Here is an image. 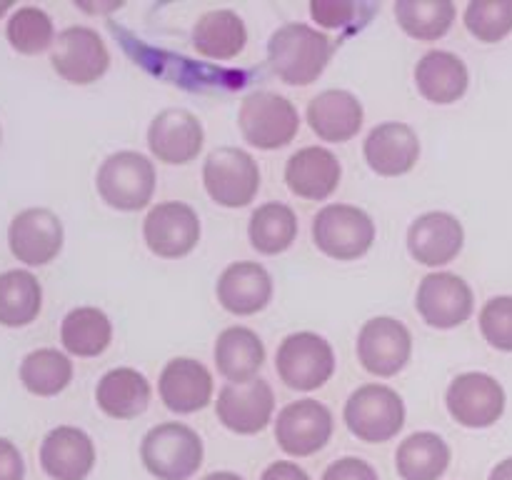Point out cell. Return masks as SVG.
<instances>
[{
	"label": "cell",
	"mask_w": 512,
	"mask_h": 480,
	"mask_svg": "<svg viewBox=\"0 0 512 480\" xmlns=\"http://www.w3.org/2000/svg\"><path fill=\"white\" fill-rule=\"evenodd\" d=\"M333 40L308 23H283L268 40V63L288 85H310L323 75Z\"/></svg>",
	"instance_id": "6da1fadb"
},
{
	"label": "cell",
	"mask_w": 512,
	"mask_h": 480,
	"mask_svg": "<svg viewBox=\"0 0 512 480\" xmlns=\"http://www.w3.org/2000/svg\"><path fill=\"white\" fill-rule=\"evenodd\" d=\"M203 438L190 425L168 420L143 435L140 458L145 470L158 480H188L203 465Z\"/></svg>",
	"instance_id": "7a4b0ae2"
},
{
	"label": "cell",
	"mask_w": 512,
	"mask_h": 480,
	"mask_svg": "<svg viewBox=\"0 0 512 480\" xmlns=\"http://www.w3.org/2000/svg\"><path fill=\"white\" fill-rule=\"evenodd\" d=\"M155 165L138 150H118L100 163L95 188L100 198L115 210H143L155 193Z\"/></svg>",
	"instance_id": "3957f363"
},
{
	"label": "cell",
	"mask_w": 512,
	"mask_h": 480,
	"mask_svg": "<svg viewBox=\"0 0 512 480\" xmlns=\"http://www.w3.org/2000/svg\"><path fill=\"white\" fill-rule=\"evenodd\" d=\"M350 433L365 443L393 440L405 425V400L383 383H365L348 395L343 408Z\"/></svg>",
	"instance_id": "277c9868"
},
{
	"label": "cell",
	"mask_w": 512,
	"mask_h": 480,
	"mask_svg": "<svg viewBox=\"0 0 512 480\" xmlns=\"http://www.w3.org/2000/svg\"><path fill=\"white\" fill-rule=\"evenodd\" d=\"M275 370L288 388L310 393L333 378L335 350L330 340L313 330H298L280 340L275 350Z\"/></svg>",
	"instance_id": "5b68a950"
},
{
	"label": "cell",
	"mask_w": 512,
	"mask_h": 480,
	"mask_svg": "<svg viewBox=\"0 0 512 480\" xmlns=\"http://www.w3.org/2000/svg\"><path fill=\"white\" fill-rule=\"evenodd\" d=\"M238 125L243 138L253 148L278 150L288 145L300 130V115L293 100L273 90H258L245 95L238 110Z\"/></svg>",
	"instance_id": "8992f818"
},
{
	"label": "cell",
	"mask_w": 512,
	"mask_h": 480,
	"mask_svg": "<svg viewBox=\"0 0 512 480\" xmlns=\"http://www.w3.org/2000/svg\"><path fill=\"white\" fill-rule=\"evenodd\" d=\"M313 240L318 250L335 260H355L375 243V220L350 203H328L313 218Z\"/></svg>",
	"instance_id": "52a82bcc"
},
{
	"label": "cell",
	"mask_w": 512,
	"mask_h": 480,
	"mask_svg": "<svg viewBox=\"0 0 512 480\" xmlns=\"http://www.w3.org/2000/svg\"><path fill=\"white\" fill-rule=\"evenodd\" d=\"M203 183L210 198L223 208H245L260 190V168L248 150L223 145L205 158Z\"/></svg>",
	"instance_id": "ba28073f"
},
{
	"label": "cell",
	"mask_w": 512,
	"mask_h": 480,
	"mask_svg": "<svg viewBox=\"0 0 512 480\" xmlns=\"http://www.w3.org/2000/svg\"><path fill=\"white\" fill-rule=\"evenodd\" d=\"M505 388L498 378L483 370L460 373L450 380L445 405L465 428H490L505 413Z\"/></svg>",
	"instance_id": "9c48e42d"
},
{
	"label": "cell",
	"mask_w": 512,
	"mask_h": 480,
	"mask_svg": "<svg viewBox=\"0 0 512 480\" xmlns=\"http://www.w3.org/2000/svg\"><path fill=\"white\" fill-rule=\"evenodd\" d=\"M360 365L378 378H393L408 365L413 353V335L403 320L378 315L365 320L355 340Z\"/></svg>",
	"instance_id": "30bf717a"
},
{
	"label": "cell",
	"mask_w": 512,
	"mask_h": 480,
	"mask_svg": "<svg viewBox=\"0 0 512 480\" xmlns=\"http://www.w3.org/2000/svg\"><path fill=\"white\" fill-rule=\"evenodd\" d=\"M333 428L335 420L328 405L315 398H300L280 408L275 418V440L283 453L308 458L328 445Z\"/></svg>",
	"instance_id": "8fae6325"
},
{
	"label": "cell",
	"mask_w": 512,
	"mask_h": 480,
	"mask_svg": "<svg viewBox=\"0 0 512 480\" xmlns=\"http://www.w3.org/2000/svg\"><path fill=\"white\" fill-rule=\"evenodd\" d=\"M50 63L68 83L88 85L103 78L110 65V53L98 30L88 25H70L55 38Z\"/></svg>",
	"instance_id": "7c38bea8"
},
{
	"label": "cell",
	"mask_w": 512,
	"mask_h": 480,
	"mask_svg": "<svg viewBox=\"0 0 512 480\" xmlns=\"http://www.w3.org/2000/svg\"><path fill=\"white\" fill-rule=\"evenodd\" d=\"M415 308L420 318L433 328H458L473 315L475 295L465 278L450 270L428 273L415 293Z\"/></svg>",
	"instance_id": "4fadbf2b"
},
{
	"label": "cell",
	"mask_w": 512,
	"mask_h": 480,
	"mask_svg": "<svg viewBox=\"0 0 512 480\" xmlns=\"http://www.w3.org/2000/svg\"><path fill=\"white\" fill-rule=\"evenodd\" d=\"M275 413L273 385L265 378L245 380V383H225L218 390L215 415L228 430L238 435H253L268 428Z\"/></svg>",
	"instance_id": "5bb4252c"
},
{
	"label": "cell",
	"mask_w": 512,
	"mask_h": 480,
	"mask_svg": "<svg viewBox=\"0 0 512 480\" xmlns=\"http://www.w3.org/2000/svg\"><path fill=\"white\" fill-rule=\"evenodd\" d=\"M203 225L193 205L165 200L153 205L143 220V238L160 258H183L198 245Z\"/></svg>",
	"instance_id": "9a60e30c"
},
{
	"label": "cell",
	"mask_w": 512,
	"mask_h": 480,
	"mask_svg": "<svg viewBox=\"0 0 512 480\" xmlns=\"http://www.w3.org/2000/svg\"><path fill=\"white\" fill-rule=\"evenodd\" d=\"M63 220L48 208H25L10 220V253L25 265H45L63 250Z\"/></svg>",
	"instance_id": "2e32d148"
},
{
	"label": "cell",
	"mask_w": 512,
	"mask_h": 480,
	"mask_svg": "<svg viewBox=\"0 0 512 480\" xmlns=\"http://www.w3.org/2000/svg\"><path fill=\"white\" fill-rule=\"evenodd\" d=\"M205 130L198 115L188 108H165L150 120L148 148L168 165H185L198 158Z\"/></svg>",
	"instance_id": "e0dca14e"
},
{
	"label": "cell",
	"mask_w": 512,
	"mask_h": 480,
	"mask_svg": "<svg viewBox=\"0 0 512 480\" xmlns=\"http://www.w3.org/2000/svg\"><path fill=\"white\" fill-rule=\"evenodd\" d=\"M465 245V228L458 215L448 210H428L408 228V250L428 268L453 263Z\"/></svg>",
	"instance_id": "ac0fdd59"
},
{
	"label": "cell",
	"mask_w": 512,
	"mask_h": 480,
	"mask_svg": "<svg viewBox=\"0 0 512 480\" xmlns=\"http://www.w3.org/2000/svg\"><path fill=\"white\" fill-rule=\"evenodd\" d=\"M95 465V443L83 428L58 425L40 443V468L53 480H85Z\"/></svg>",
	"instance_id": "d6986e66"
},
{
	"label": "cell",
	"mask_w": 512,
	"mask_h": 480,
	"mask_svg": "<svg viewBox=\"0 0 512 480\" xmlns=\"http://www.w3.org/2000/svg\"><path fill=\"white\" fill-rule=\"evenodd\" d=\"M213 390V373L195 358H173L160 370V400L178 415L203 410L213 400Z\"/></svg>",
	"instance_id": "ffe728a7"
},
{
	"label": "cell",
	"mask_w": 512,
	"mask_h": 480,
	"mask_svg": "<svg viewBox=\"0 0 512 480\" xmlns=\"http://www.w3.org/2000/svg\"><path fill=\"white\" fill-rule=\"evenodd\" d=\"M363 155L368 160L370 170L378 175H403L415 168L420 160V138L413 125L400 123V120H388L370 128L365 135Z\"/></svg>",
	"instance_id": "44dd1931"
},
{
	"label": "cell",
	"mask_w": 512,
	"mask_h": 480,
	"mask_svg": "<svg viewBox=\"0 0 512 480\" xmlns=\"http://www.w3.org/2000/svg\"><path fill=\"white\" fill-rule=\"evenodd\" d=\"M343 165L333 150L323 145H305L285 163V183L298 198L325 200L338 190Z\"/></svg>",
	"instance_id": "7402d4cb"
},
{
	"label": "cell",
	"mask_w": 512,
	"mask_h": 480,
	"mask_svg": "<svg viewBox=\"0 0 512 480\" xmlns=\"http://www.w3.org/2000/svg\"><path fill=\"white\" fill-rule=\"evenodd\" d=\"M220 305L233 315L260 313L273 298V275L263 263L235 260L220 273L215 285Z\"/></svg>",
	"instance_id": "603a6c76"
},
{
	"label": "cell",
	"mask_w": 512,
	"mask_h": 480,
	"mask_svg": "<svg viewBox=\"0 0 512 480\" xmlns=\"http://www.w3.org/2000/svg\"><path fill=\"white\" fill-rule=\"evenodd\" d=\"M305 120L320 140L345 143L363 128L365 110L358 95L343 88H328L315 95L305 110Z\"/></svg>",
	"instance_id": "cb8c5ba5"
},
{
	"label": "cell",
	"mask_w": 512,
	"mask_h": 480,
	"mask_svg": "<svg viewBox=\"0 0 512 480\" xmlns=\"http://www.w3.org/2000/svg\"><path fill=\"white\" fill-rule=\"evenodd\" d=\"M415 85L425 100L448 105L465 95L470 85V70L465 60L450 50H428L415 65Z\"/></svg>",
	"instance_id": "d4e9b609"
},
{
	"label": "cell",
	"mask_w": 512,
	"mask_h": 480,
	"mask_svg": "<svg viewBox=\"0 0 512 480\" xmlns=\"http://www.w3.org/2000/svg\"><path fill=\"white\" fill-rule=\"evenodd\" d=\"M215 368L228 383L258 378L265 363V343L248 325H230L218 335L213 348Z\"/></svg>",
	"instance_id": "484cf974"
},
{
	"label": "cell",
	"mask_w": 512,
	"mask_h": 480,
	"mask_svg": "<svg viewBox=\"0 0 512 480\" xmlns=\"http://www.w3.org/2000/svg\"><path fill=\"white\" fill-rule=\"evenodd\" d=\"M150 380L135 368H110L95 385L98 408L110 418H135L145 413L150 403Z\"/></svg>",
	"instance_id": "4316f807"
},
{
	"label": "cell",
	"mask_w": 512,
	"mask_h": 480,
	"mask_svg": "<svg viewBox=\"0 0 512 480\" xmlns=\"http://www.w3.org/2000/svg\"><path fill=\"white\" fill-rule=\"evenodd\" d=\"M190 40H193V48L205 58L230 60L243 53L248 43V28L235 10H208L195 20Z\"/></svg>",
	"instance_id": "83f0119b"
},
{
	"label": "cell",
	"mask_w": 512,
	"mask_h": 480,
	"mask_svg": "<svg viewBox=\"0 0 512 480\" xmlns=\"http://www.w3.org/2000/svg\"><path fill=\"white\" fill-rule=\"evenodd\" d=\"M450 465V445L433 430H418L400 440L395 468L403 480H440Z\"/></svg>",
	"instance_id": "f1b7e54d"
},
{
	"label": "cell",
	"mask_w": 512,
	"mask_h": 480,
	"mask_svg": "<svg viewBox=\"0 0 512 480\" xmlns=\"http://www.w3.org/2000/svg\"><path fill=\"white\" fill-rule=\"evenodd\" d=\"M113 340V323L108 313L95 305H78L60 323V343L70 355L95 358Z\"/></svg>",
	"instance_id": "f546056e"
},
{
	"label": "cell",
	"mask_w": 512,
	"mask_h": 480,
	"mask_svg": "<svg viewBox=\"0 0 512 480\" xmlns=\"http://www.w3.org/2000/svg\"><path fill=\"white\" fill-rule=\"evenodd\" d=\"M248 238L258 253H285L298 238V215L290 205L280 203V200H268L250 215Z\"/></svg>",
	"instance_id": "4dcf8cb0"
},
{
	"label": "cell",
	"mask_w": 512,
	"mask_h": 480,
	"mask_svg": "<svg viewBox=\"0 0 512 480\" xmlns=\"http://www.w3.org/2000/svg\"><path fill=\"white\" fill-rule=\"evenodd\" d=\"M43 308V288L30 270L0 273V325L23 328L38 318Z\"/></svg>",
	"instance_id": "1f68e13d"
},
{
	"label": "cell",
	"mask_w": 512,
	"mask_h": 480,
	"mask_svg": "<svg viewBox=\"0 0 512 480\" xmlns=\"http://www.w3.org/2000/svg\"><path fill=\"white\" fill-rule=\"evenodd\" d=\"M73 380V360L55 348H38L28 353L20 363V383L33 395L63 393Z\"/></svg>",
	"instance_id": "d6a6232c"
},
{
	"label": "cell",
	"mask_w": 512,
	"mask_h": 480,
	"mask_svg": "<svg viewBox=\"0 0 512 480\" xmlns=\"http://www.w3.org/2000/svg\"><path fill=\"white\" fill-rule=\"evenodd\" d=\"M393 10L400 28L418 40L443 38L458 13L453 0H398Z\"/></svg>",
	"instance_id": "836d02e7"
},
{
	"label": "cell",
	"mask_w": 512,
	"mask_h": 480,
	"mask_svg": "<svg viewBox=\"0 0 512 480\" xmlns=\"http://www.w3.org/2000/svg\"><path fill=\"white\" fill-rule=\"evenodd\" d=\"M8 43L23 55H38L43 50H53L55 43V25L53 18L38 5H20L5 25Z\"/></svg>",
	"instance_id": "e575fe53"
},
{
	"label": "cell",
	"mask_w": 512,
	"mask_h": 480,
	"mask_svg": "<svg viewBox=\"0 0 512 480\" xmlns=\"http://www.w3.org/2000/svg\"><path fill=\"white\" fill-rule=\"evenodd\" d=\"M465 28L483 43H498L512 33V0H470Z\"/></svg>",
	"instance_id": "d590c367"
},
{
	"label": "cell",
	"mask_w": 512,
	"mask_h": 480,
	"mask_svg": "<svg viewBox=\"0 0 512 480\" xmlns=\"http://www.w3.org/2000/svg\"><path fill=\"white\" fill-rule=\"evenodd\" d=\"M375 3H360V0H313L310 15L318 25L343 33H355L373 18Z\"/></svg>",
	"instance_id": "8d00e7d4"
},
{
	"label": "cell",
	"mask_w": 512,
	"mask_h": 480,
	"mask_svg": "<svg viewBox=\"0 0 512 480\" xmlns=\"http://www.w3.org/2000/svg\"><path fill=\"white\" fill-rule=\"evenodd\" d=\"M480 333L493 348L512 353V295H495L480 310Z\"/></svg>",
	"instance_id": "74e56055"
},
{
	"label": "cell",
	"mask_w": 512,
	"mask_h": 480,
	"mask_svg": "<svg viewBox=\"0 0 512 480\" xmlns=\"http://www.w3.org/2000/svg\"><path fill=\"white\" fill-rule=\"evenodd\" d=\"M320 480H380L378 470L363 458H355V455H345V458L333 460V463L325 468L323 478Z\"/></svg>",
	"instance_id": "f35d334b"
},
{
	"label": "cell",
	"mask_w": 512,
	"mask_h": 480,
	"mask_svg": "<svg viewBox=\"0 0 512 480\" xmlns=\"http://www.w3.org/2000/svg\"><path fill=\"white\" fill-rule=\"evenodd\" d=\"M25 460L10 440L0 438V480H23Z\"/></svg>",
	"instance_id": "ab89813d"
},
{
	"label": "cell",
	"mask_w": 512,
	"mask_h": 480,
	"mask_svg": "<svg viewBox=\"0 0 512 480\" xmlns=\"http://www.w3.org/2000/svg\"><path fill=\"white\" fill-rule=\"evenodd\" d=\"M260 480H310V475L293 460H275L263 470Z\"/></svg>",
	"instance_id": "60d3db41"
},
{
	"label": "cell",
	"mask_w": 512,
	"mask_h": 480,
	"mask_svg": "<svg viewBox=\"0 0 512 480\" xmlns=\"http://www.w3.org/2000/svg\"><path fill=\"white\" fill-rule=\"evenodd\" d=\"M75 5L90 13H110L115 8H123V0H108V3H85V0H75Z\"/></svg>",
	"instance_id": "b9f144b4"
},
{
	"label": "cell",
	"mask_w": 512,
	"mask_h": 480,
	"mask_svg": "<svg viewBox=\"0 0 512 480\" xmlns=\"http://www.w3.org/2000/svg\"><path fill=\"white\" fill-rule=\"evenodd\" d=\"M488 480H512V455L510 458L500 460L493 470H490V478Z\"/></svg>",
	"instance_id": "7bdbcfd3"
},
{
	"label": "cell",
	"mask_w": 512,
	"mask_h": 480,
	"mask_svg": "<svg viewBox=\"0 0 512 480\" xmlns=\"http://www.w3.org/2000/svg\"><path fill=\"white\" fill-rule=\"evenodd\" d=\"M200 480H245L243 475L233 473V470H215V473H208L205 478Z\"/></svg>",
	"instance_id": "ee69618b"
},
{
	"label": "cell",
	"mask_w": 512,
	"mask_h": 480,
	"mask_svg": "<svg viewBox=\"0 0 512 480\" xmlns=\"http://www.w3.org/2000/svg\"><path fill=\"white\" fill-rule=\"evenodd\" d=\"M10 5H13V3H10V0H0V15H3V13H8V10H10Z\"/></svg>",
	"instance_id": "f6af8a7d"
},
{
	"label": "cell",
	"mask_w": 512,
	"mask_h": 480,
	"mask_svg": "<svg viewBox=\"0 0 512 480\" xmlns=\"http://www.w3.org/2000/svg\"><path fill=\"white\" fill-rule=\"evenodd\" d=\"M0 135H3V130H0Z\"/></svg>",
	"instance_id": "bcb514c9"
}]
</instances>
